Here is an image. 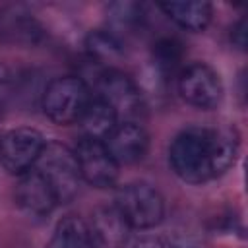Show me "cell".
<instances>
[{
    "label": "cell",
    "instance_id": "cell-1",
    "mask_svg": "<svg viewBox=\"0 0 248 248\" xmlns=\"http://www.w3.org/2000/svg\"><path fill=\"white\" fill-rule=\"evenodd\" d=\"M240 138L234 126H192L172 140L169 163L180 180L203 184L225 174L234 165Z\"/></svg>",
    "mask_w": 248,
    "mask_h": 248
},
{
    "label": "cell",
    "instance_id": "cell-2",
    "mask_svg": "<svg viewBox=\"0 0 248 248\" xmlns=\"http://www.w3.org/2000/svg\"><path fill=\"white\" fill-rule=\"evenodd\" d=\"M35 169L45 176L58 203H68L76 198L81 184V174L76 155L70 147L58 141H46L35 163Z\"/></svg>",
    "mask_w": 248,
    "mask_h": 248
},
{
    "label": "cell",
    "instance_id": "cell-4",
    "mask_svg": "<svg viewBox=\"0 0 248 248\" xmlns=\"http://www.w3.org/2000/svg\"><path fill=\"white\" fill-rule=\"evenodd\" d=\"M114 207L130 229H151L165 217V200L161 192L147 182L124 184L116 192Z\"/></svg>",
    "mask_w": 248,
    "mask_h": 248
},
{
    "label": "cell",
    "instance_id": "cell-21",
    "mask_svg": "<svg viewBox=\"0 0 248 248\" xmlns=\"http://www.w3.org/2000/svg\"><path fill=\"white\" fill-rule=\"evenodd\" d=\"M134 248H172L165 238H159V236H143L140 238Z\"/></svg>",
    "mask_w": 248,
    "mask_h": 248
},
{
    "label": "cell",
    "instance_id": "cell-22",
    "mask_svg": "<svg viewBox=\"0 0 248 248\" xmlns=\"http://www.w3.org/2000/svg\"><path fill=\"white\" fill-rule=\"evenodd\" d=\"M180 248H194V246H180Z\"/></svg>",
    "mask_w": 248,
    "mask_h": 248
},
{
    "label": "cell",
    "instance_id": "cell-14",
    "mask_svg": "<svg viewBox=\"0 0 248 248\" xmlns=\"http://www.w3.org/2000/svg\"><path fill=\"white\" fill-rule=\"evenodd\" d=\"M159 8L182 29L186 31H203L213 16V8L205 0L192 2H161Z\"/></svg>",
    "mask_w": 248,
    "mask_h": 248
},
{
    "label": "cell",
    "instance_id": "cell-18",
    "mask_svg": "<svg viewBox=\"0 0 248 248\" xmlns=\"http://www.w3.org/2000/svg\"><path fill=\"white\" fill-rule=\"evenodd\" d=\"M143 6L136 4V2H116L108 6V14L112 23L118 29H126V31H134L140 27L143 14H141Z\"/></svg>",
    "mask_w": 248,
    "mask_h": 248
},
{
    "label": "cell",
    "instance_id": "cell-20",
    "mask_svg": "<svg viewBox=\"0 0 248 248\" xmlns=\"http://www.w3.org/2000/svg\"><path fill=\"white\" fill-rule=\"evenodd\" d=\"M10 93H12V74L6 68V64L0 62V108H4Z\"/></svg>",
    "mask_w": 248,
    "mask_h": 248
},
{
    "label": "cell",
    "instance_id": "cell-19",
    "mask_svg": "<svg viewBox=\"0 0 248 248\" xmlns=\"http://www.w3.org/2000/svg\"><path fill=\"white\" fill-rule=\"evenodd\" d=\"M231 43L238 48V50H246L248 45V19L246 16H242L231 29Z\"/></svg>",
    "mask_w": 248,
    "mask_h": 248
},
{
    "label": "cell",
    "instance_id": "cell-9",
    "mask_svg": "<svg viewBox=\"0 0 248 248\" xmlns=\"http://www.w3.org/2000/svg\"><path fill=\"white\" fill-rule=\"evenodd\" d=\"M45 29L23 6L12 4L0 10V43L8 46L31 48L43 43Z\"/></svg>",
    "mask_w": 248,
    "mask_h": 248
},
{
    "label": "cell",
    "instance_id": "cell-13",
    "mask_svg": "<svg viewBox=\"0 0 248 248\" xmlns=\"http://www.w3.org/2000/svg\"><path fill=\"white\" fill-rule=\"evenodd\" d=\"M78 124L81 126L83 138L105 141L108 134L114 130V126L118 124V116L107 101H103L99 95H93L87 107L83 108Z\"/></svg>",
    "mask_w": 248,
    "mask_h": 248
},
{
    "label": "cell",
    "instance_id": "cell-8",
    "mask_svg": "<svg viewBox=\"0 0 248 248\" xmlns=\"http://www.w3.org/2000/svg\"><path fill=\"white\" fill-rule=\"evenodd\" d=\"M79 167L81 180L93 188H108L114 186L118 178V165L108 153L105 141L83 138L72 149Z\"/></svg>",
    "mask_w": 248,
    "mask_h": 248
},
{
    "label": "cell",
    "instance_id": "cell-12",
    "mask_svg": "<svg viewBox=\"0 0 248 248\" xmlns=\"http://www.w3.org/2000/svg\"><path fill=\"white\" fill-rule=\"evenodd\" d=\"M93 248H124L130 236V225L114 205H101L87 223Z\"/></svg>",
    "mask_w": 248,
    "mask_h": 248
},
{
    "label": "cell",
    "instance_id": "cell-5",
    "mask_svg": "<svg viewBox=\"0 0 248 248\" xmlns=\"http://www.w3.org/2000/svg\"><path fill=\"white\" fill-rule=\"evenodd\" d=\"M97 95L110 105L118 122H138L143 114V95L130 76L120 70L105 68L97 78Z\"/></svg>",
    "mask_w": 248,
    "mask_h": 248
},
{
    "label": "cell",
    "instance_id": "cell-7",
    "mask_svg": "<svg viewBox=\"0 0 248 248\" xmlns=\"http://www.w3.org/2000/svg\"><path fill=\"white\" fill-rule=\"evenodd\" d=\"M176 85L180 97L188 105L202 110L215 108L223 99V83L219 74L203 62H194L182 68Z\"/></svg>",
    "mask_w": 248,
    "mask_h": 248
},
{
    "label": "cell",
    "instance_id": "cell-11",
    "mask_svg": "<svg viewBox=\"0 0 248 248\" xmlns=\"http://www.w3.org/2000/svg\"><path fill=\"white\" fill-rule=\"evenodd\" d=\"M16 202L25 213L33 217H45L52 213L54 207L58 205V200L52 188L35 167L19 174V180L16 186Z\"/></svg>",
    "mask_w": 248,
    "mask_h": 248
},
{
    "label": "cell",
    "instance_id": "cell-16",
    "mask_svg": "<svg viewBox=\"0 0 248 248\" xmlns=\"http://www.w3.org/2000/svg\"><path fill=\"white\" fill-rule=\"evenodd\" d=\"M46 248H93L87 223L79 217H66L62 219L56 229L52 238L48 240Z\"/></svg>",
    "mask_w": 248,
    "mask_h": 248
},
{
    "label": "cell",
    "instance_id": "cell-10",
    "mask_svg": "<svg viewBox=\"0 0 248 248\" xmlns=\"http://www.w3.org/2000/svg\"><path fill=\"white\" fill-rule=\"evenodd\" d=\"M116 165H134L147 155L149 136L140 122H118L105 140Z\"/></svg>",
    "mask_w": 248,
    "mask_h": 248
},
{
    "label": "cell",
    "instance_id": "cell-15",
    "mask_svg": "<svg viewBox=\"0 0 248 248\" xmlns=\"http://www.w3.org/2000/svg\"><path fill=\"white\" fill-rule=\"evenodd\" d=\"M85 50L93 62L107 66V70H108V64L118 62L122 58L124 45L112 31L97 29L85 37Z\"/></svg>",
    "mask_w": 248,
    "mask_h": 248
},
{
    "label": "cell",
    "instance_id": "cell-17",
    "mask_svg": "<svg viewBox=\"0 0 248 248\" xmlns=\"http://www.w3.org/2000/svg\"><path fill=\"white\" fill-rule=\"evenodd\" d=\"M182 54H184V48L180 45V41L176 39H170V37H165V39H159L155 45H153V64L155 68L159 70L161 76L169 78L172 76L180 62H182Z\"/></svg>",
    "mask_w": 248,
    "mask_h": 248
},
{
    "label": "cell",
    "instance_id": "cell-6",
    "mask_svg": "<svg viewBox=\"0 0 248 248\" xmlns=\"http://www.w3.org/2000/svg\"><path fill=\"white\" fill-rule=\"evenodd\" d=\"M46 140L35 128H14L0 136V165L10 174L31 170L45 147Z\"/></svg>",
    "mask_w": 248,
    "mask_h": 248
},
{
    "label": "cell",
    "instance_id": "cell-3",
    "mask_svg": "<svg viewBox=\"0 0 248 248\" xmlns=\"http://www.w3.org/2000/svg\"><path fill=\"white\" fill-rule=\"evenodd\" d=\"M91 99L87 83L78 76L54 78L43 91L41 107L43 112L60 126L74 124L79 120L83 108Z\"/></svg>",
    "mask_w": 248,
    "mask_h": 248
}]
</instances>
